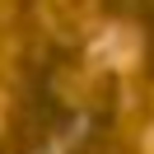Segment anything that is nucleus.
<instances>
[{
    "mask_svg": "<svg viewBox=\"0 0 154 154\" xmlns=\"http://www.w3.org/2000/svg\"><path fill=\"white\" fill-rule=\"evenodd\" d=\"M107 10H117L122 19H131L145 38V51H149V66H154V0H107Z\"/></svg>",
    "mask_w": 154,
    "mask_h": 154,
    "instance_id": "f257e3e1",
    "label": "nucleus"
}]
</instances>
